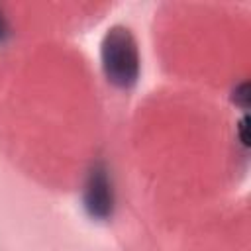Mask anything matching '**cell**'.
I'll list each match as a JSON object with an SVG mask.
<instances>
[{
  "instance_id": "cell-1",
  "label": "cell",
  "mask_w": 251,
  "mask_h": 251,
  "mask_svg": "<svg viewBox=\"0 0 251 251\" xmlns=\"http://www.w3.org/2000/svg\"><path fill=\"white\" fill-rule=\"evenodd\" d=\"M100 65L106 80L122 90L131 88L139 78V51L129 27L112 25L100 41Z\"/></svg>"
},
{
  "instance_id": "cell-2",
  "label": "cell",
  "mask_w": 251,
  "mask_h": 251,
  "mask_svg": "<svg viewBox=\"0 0 251 251\" xmlns=\"http://www.w3.org/2000/svg\"><path fill=\"white\" fill-rule=\"evenodd\" d=\"M82 204L88 216L94 220H108L114 214V182L108 173V167L102 161L94 163L86 175L82 188Z\"/></svg>"
},
{
  "instance_id": "cell-3",
  "label": "cell",
  "mask_w": 251,
  "mask_h": 251,
  "mask_svg": "<svg viewBox=\"0 0 251 251\" xmlns=\"http://www.w3.org/2000/svg\"><path fill=\"white\" fill-rule=\"evenodd\" d=\"M233 102L237 106H241L243 110H247V106H249V82H241V84L235 86V90H233Z\"/></svg>"
},
{
  "instance_id": "cell-4",
  "label": "cell",
  "mask_w": 251,
  "mask_h": 251,
  "mask_svg": "<svg viewBox=\"0 0 251 251\" xmlns=\"http://www.w3.org/2000/svg\"><path fill=\"white\" fill-rule=\"evenodd\" d=\"M247 116H243V120H241V124H239V137H241V143L243 145H247L249 143V137H247Z\"/></svg>"
},
{
  "instance_id": "cell-5",
  "label": "cell",
  "mask_w": 251,
  "mask_h": 251,
  "mask_svg": "<svg viewBox=\"0 0 251 251\" xmlns=\"http://www.w3.org/2000/svg\"><path fill=\"white\" fill-rule=\"evenodd\" d=\"M6 35H8V24H6V20H4V16L0 12V41H4Z\"/></svg>"
}]
</instances>
